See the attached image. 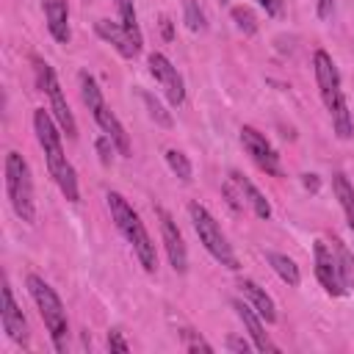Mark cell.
<instances>
[{"label":"cell","mask_w":354,"mask_h":354,"mask_svg":"<svg viewBox=\"0 0 354 354\" xmlns=\"http://www.w3.org/2000/svg\"><path fill=\"white\" fill-rule=\"evenodd\" d=\"M147 66H149V75L155 77V83L163 88L166 100L177 108L185 102V83H183V75L177 72V66L163 55V53H152L147 58Z\"/></svg>","instance_id":"9c48e42d"},{"label":"cell","mask_w":354,"mask_h":354,"mask_svg":"<svg viewBox=\"0 0 354 354\" xmlns=\"http://www.w3.org/2000/svg\"><path fill=\"white\" fill-rule=\"evenodd\" d=\"M266 260H268V266L274 268V274L285 282V285H290V288H296L299 285V279H301V274H299V266L288 257V254H279V252H266Z\"/></svg>","instance_id":"d6986e66"},{"label":"cell","mask_w":354,"mask_h":354,"mask_svg":"<svg viewBox=\"0 0 354 354\" xmlns=\"http://www.w3.org/2000/svg\"><path fill=\"white\" fill-rule=\"evenodd\" d=\"M116 8H119V17H122L124 30H127L138 44H144V36H141V28H138V17H136L133 0H116Z\"/></svg>","instance_id":"44dd1931"},{"label":"cell","mask_w":354,"mask_h":354,"mask_svg":"<svg viewBox=\"0 0 354 354\" xmlns=\"http://www.w3.org/2000/svg\"><path fill=\"white\" fill-rule=\"evenodd\" d=\"M332 252H335V257H337V266H340L343 279L351 285V282H354V257H351V252H348L346 243L337 241V238H332Z\"/></svg>","instance_id":"cb8c5ba5"},{"label":"cell","mask_w":354,"mask_h":354,"mask_svg":"<svg viewBox=\"0 0 354 354\" xmlns=\"http://www.w3.org/2000/svg\"><path fill=\"white\" fill-rule=\"evenodd\" d=\"M33 130H36L39 147H41V152H44L50 177L55 180V185L61 188V194H64L69 202H77V199H80V191H77V174H75L72 163H69L66 155H64L61 133H58V127H55L50 111H44V108H36V111H33Z\"/></svg>","instance_id":"6da1fadb"},{"label":"cell","mask_w":354,"mask_h":354,"mask_svg":"<svg viewBox=\"0 0 354 354\" xmlns=\"http://www.w3.org/2000/svg\"><path fill=\"white\" fill-rule=\"evenodd\" d=\"M332 188H335V196H337V202L348 218V227L354 230V185L346 180V174L337 171V174H332Z\"/></svg>","instance_id":"ffe728a7"},{"label":"cell","mask_w":354,"mask_h":354,"mask_svg":"<svg viewBox=\"0 0 354 354\" xmlns=\"http://www.w3.org/2000/svg\"><path fill=\"white\" fill-rule=\"evenodd\" d=\"M94 30H97V36L100 39H105L122 58H136L138 53H141V44L124 30V25L122 22H111V19H97L94 22Z\"/></svg>","instance_id":"5bb4252c"},{"label":"cell","mask_w":354,"mask_h":354,"mask_svg":"<svg viewBox=\"0 0 354 354\" xmlns=\"http://www.w3.org/2000/svg\"><path fill=\"white\" fill-rule=\"evenodd\" d=\"M6 194H8V202L14 207V213L33 224L36 221V205H33V180H30V166L28 160L11 149L6 155Z\"/></svg>","instance_id":"8992f818"},{"label":"cell","mask_w":354,"mask_h":354,"mask_svg":"<svg viewBox=\"0 0 354 354\" xmlns=\"http://www.w3.org/2000/svg\"><path fill=\"white\" fill-rule=\"evenodd\" d=\"M230 183L238 188V194L246 199V205L254 210V216H257V218H263V221H268V218H271V202L260 194V188H257L249 177H243L241 171H235V169H232V171H230Z\"/></svg>","instance_id":"e0dca14e"},{"label":"cell","mask_w":354,"mask_h":354,"mask_svg":"<svg viewBox=\"0 0 354 354\" xmlns=\"http://www.w3.org/2000/svg\"><path fill=\"white\" fill-rule=\"evenodd\" d=\"M257 3H260V8L268 17H282V11H285V3L282 0H257Z\"/></svg>","instance_id":"f546056e"},{"label":"cell","mask_w":354,"mask_h":354,"mask_svg":"<svg viewBox=\"0 0 354 354\" xmlns=\"http://www.w3.org/2000/svg\"><path fill=\"white\" fill-rule=\"evenodd\" d=\"M180 337H183L185 351H213V346H210L207 340H202L199 332H194V329H183Z\"/></svg>","instance_id":"4316f807"},{"label":"cell","mask_w":354,"mask_h":354,"mask_svg":"<svg viewBox=\"0 0 354 354\" xmlns=\"http://www.w3.org/2000/svg\"><path fill=\"white\" fill-rule=\"evenodd\" d=\"M241 290H243V296L249 299V304L257 310V315L266 321V324H274L277 321V307H274V299L254 282V279H241V285H238Z\"/></svg>","instance_id":"ac0fdd59"},{"label":"cell","mask_w":354,"mask_h":354,"mask_svg":"<svg viewBox=\"0 0 354 354\" xmlns=\"http://www.w3.org/2000/svg\"><path fill=\"white\" fill-rule=\"evenodd\" d=\"M232 310H235V315L243 321V326H246L249 337L254 340V348H257V351H271V354H277V351H279V348L268 340L266 326H263V318L257 315V310H254L252 304H243L241 299H232Z\"/></svg>","instance_id":"9a60e30c"},{"label":"cell","mask_w":354,"mask_h":354,"mask_svg":"<svg viewBox=\"0 0 354 354\" xmlns=\"http://www.w3.org/2000/svg\"><path fill=\"white\" fill-rule=\"evenodd\" d=\"M141 100H144V105H147L149 119H155L160 127H171V113H169V111H163V105H160L149 91H141Z\"/></svg>","instance_id":"484cf974"},{"label":"cell","mask_w":354,"mask_h":354,"mask_svg":"<svg viewBox=\"0 0 354 354\" xmlns=\"http://www.w3.org/2000/svg\"><path fill=\"white\" fill-rule=\"evenodd\" d=\"M108 348H111V351H122V354H124V351H130L127 340H124V337H122V332H116V329H113V332H108Z\"/></svg>","instance_id":"f1b7e54d"},{"label":"cell","mask_w":354,"mask_h":354,"mask_svg":"<svg viewBox=\"0 0 354 354\" xmlns=\"http://www.w3.org/2000/svg\"><path fill=\"white\" fill-rule=\"evenodd\" d=\"M105 202H108V210H111V218H113L116 230H119V232L124 235V241L133 246V252H136L138 263L144 266V271L152 274V271L158 268V252H155V243H152V238H149L144 221L138 218V213L130 207V202H127L122 194L108 191V194H105Z\"/></svg>","instance_id":"3957f363"},{"label":"cell","mask_w":354,"mask_h":354,"mask_svg":"<svg viewBox=\"0 0 354 354\" xmlns=\"http://www.w3.org/2000/svg\"><path fill=\"white\" fill-rule=\"evenodd\" d=\"M183 19H185L188 30H194V33H199V30L207 28L205 11H202V6H199L196 0H183Z\"/></svg>","instance_id":"7402d4cb"},{"label":"cell","mask_w":354,"mask_h":354,"mask_svg":"<svg viewBox=\"0 0 354 354\" xmlns=\"http://www.w3.org/2000/svg\"><path fill=\"white\" fill-rule=\"evenodd\" d=\"M313 254H315V277H318L321 288H324L329 296H343V293L348 290V282H346L343 274H340V266H337V257H335L332 246L324 243V241H315Z\"/></svg>","instance_id":"30bf717a"},{"label":"cell","mask_w":354,"mask_h":354,"mask_svg":"<svg viewBox=\"0 0 354 354\" xmlns=\"http://www.w3.org/2000/svg\"><path fill=\"white\" fill-rule=\"evenodd\" d=\"M25 282H28V290H30L36 307H39V315H41L50 337H53L55 351H66V329H69V321H66V310H64L58 293L41 277H36V274H28Z\"/></svg>","instance_id":"5b68a950"},{"label":"cell","mask_w":354,"mask_h":354,"mask_svg":"<svg viewBox=\"0 0 354 354\" xmlns=\"http://www.w3.org/2000/svg\"><path fill=\"white\" fill-rule=\"evenodd\" d=\"M221 3H230V0H221Z\"/></svg>","instance_id":"e575fe53"},{"label":"cell","mask_w":354,"mask_h":354,"mask_svg":"<svg viewBox=\"0 0 354 354\" xmlns=\"http://www.w3.org/2000/svg\"><path fill=\"white\" fill-rule=\"evenodd\" d=\"M80 97H83V102H86V108L91 111V116H94V122L100 124V130L116 144V152L122 155V158H130V138H127V133H124V127H122V122L116 119V113L105 105V100H102V91H100V86H97V80L88 75V72H80Z\"/></svg>","instance_id":"277c9868"},{"label":"cell","mask_w":354,"mask_h":354,"mask_svg":"<svg viewBox=\"0 0 354 354\" xmlns=\"http://www.w3.org/2000/svg\"><path fill=\"white\" fill-rule=\"evenodd\" d=\"M232 22H235V28L241 30V33H246V36H254L257 33V17H254V11L252 8H246V6H232Z\"/></svg>","instance_id":"603a6c76"},{"label":"cell","mask_w":354,"mask_h":354,"mask_svg":"<svg viewBox=\"0 0 354 354\" xmlns=\"http://www.w3.org/2000/svg\"><path fill=\"white\" fill-rule=\"evenodd\" d=\"M113 149H116V144L102 133L100 138H97V152H100V160H102V166H111V158H113Z\"/></svg>","instance_id":"83f0119b"},{"label":"cell","mask_w":354,"mask_h":354,"mask_svg":"<svg viewBox=\"0 0 354 354\" xmlns=\"http://www.w3.org/2000/svg\"><path fill=\"white\" fill-rule=\"evenodd\" d=\"M313 69H315V83H318V91H321V100L332 116V127L337 133V138H351L354 136V119H351V111H348V102L343 97V88H340V72L332 61V55L326 50H315L313 55Z\"/></svg>","instance_id":"7a4b0ae2"},{"label":"cell","mask_w":354,"mask_h":354,"mask_svg":"<svg viewBox=\"0 0 354 354\" xmlns=\"http://www.w3.org/2000/svg\"><path fill=\"white\" fill-rule=\"evenodd\" d=\"M44 8V19H47V30L58 44H69V6L66 0H41Z\"/></svg>","instance_id":"2e32d148"},{"label":"cell","mask_w":354,"mask_h":354,"mask_svg":"<svg viewBox=\"0 0 354 354\" xmlns=\"http://www.w3.org/2000/svg\"><path fill=\"white\" fill-rule=\"evenodd\" d=\"M188 216H191V224H194V230H196V235H199V243L210 252V257L218 260L224 268L238 271L241 263H238L232 246L227 243V238H224L218 221L210 216V210H207L205 205H199V202H191V205H188Z\"/></svg>","instance_id":"52a82bcc"},{"label":"cell","mask_w":354,"mask_h":354,"mask_svg":"<svg viewBox=\"0 0 354 354\" xmlns=\"http://www.w3.org/2000/svg\"><path fill=\"white\" fill-rule=\"evenodd\" d=\"M33 72H36L39 91H44L50 97V111H53L58 127L66 133V138H75L77 136V124H75V116H72V111L66 105V97H64L61 86H58V77H55L53 66L47 61H41V58H33Z\"/></svg>","instance_id":"ba28073f"},{"label":"cell","mask_w":354,"mask_h":354,"mask_svg":"<svg viewBox=\"0 0 354 354\" xmlns=\"http://www.w3.org/2000/svg\"><path fill=\"white\" fill-rule=\"evenodd\" d=\"M0 296H3V304H0V321H3L6 335H8L14 343H19L22 348H28V340H30V335H28V321H25L19 304L14 301V293H11V285H8V282H3Z\"/></svg>","instance_id":"4fadbf2b"},{"label":"cell","mask_w":354,"mask_h":354,"mask_svg":"<svg viewBox=\"0 0 354 354\" xmlns=\"http://www.w3.org/2000/svg\"><path fill=\"white\" fill-rule=\"evenodd\" d=\"M224 346H227L230 351H238V354H246V351H252V346H249L243 337H235V335H230Z\"/></svg>","instance_id":"4dcf8cb0"},{"label":"cell","mask_w":354,"mask_h":354,"mask_svg":"<svg viewBox=\"0 0 354 354\" xmlns=\"http://www.w3.org/2000/svg\"><path fill=\"white\" fill-rule=\"evenodd\" d=\"M301 183H304V188H310L313 194H315V191H318V185H321L315 174H301Z\"/></svg>","instance_id":"836d02e7"},{"label":"cell","mask_w":354,"mask_h":354,"mask_svg":"<svg viewBox=\"0 0 354 354\" xmlns=\"http://www.w3.org/2000/svg\"><path fill=\"white\" fill-rule=\"evenodd\" d=\"M241 144H243V149H246V155L266 171V174H271V177H282V166H279V155L274 152V147L266 141V136L263 133H257L254 127H249V124H243L241 127Z\"/></svg>","instance_id":"8fae6325"},{"label":"cell","mask_w":354,"mask_h":354,"mask_svg":"<svg viewBox=\"0 0 354 354\" xmlns=\"http://www.w3.org/2000/svg\"><path fill=\"white\" fill-rule=\"evenodd\" d=\"M160 33H163L166 41L174 36V30H171V19H169V17H160Z\"/></svg>","instance_id":"d6a6232c"},{"label":"cell","mask_w":354,"mask_h":354,"mask_svg":"<svg viewBox=\"0 0 354 354\" xmlns=\"http://www.w3.org/2000/svg\"><path fill=\"white\" fill-rule=\"evenodd\" d=\"M335 11V0H318V17L321 19H329Z\"/></svg>","instance_id":"1f68e13d"},{"label":"cell","mask_w":354,"mask_h":354,"mask_svg":"<svg viewBox=\"0 0 354 354\" xmlns=\"http://www.w3.org/2000/svg\"><path fill=\"white\" fill-rule=\"evenodd\" d=\"M155 216H158V224H160V238H163V249L169 254V263H171V268L177 274H183L188 268V252H185L183 235H180L174 218L163 207H155Z\"/></svg>","instance_id":"7c38bea8"},{"label":"cell","mask_w":354,"mask_h":354,"mask_svg":"<svg viewBox=\"0 0 354 354\" xmlns=\"http://www.w3.org/2000/svg\"><path fill=\"white\" fill-rule=\"evenodd\" d=\"M166 163H169V169H171L183 183L191 180V160H188L180 149H166Z\"/></svg>","instance_id":"d4e9b609"}]
</instances>
